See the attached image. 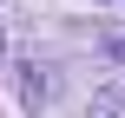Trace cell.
<instances>
[{
    "mask_svg": "<svg viewBox=\"0 0 125 118\" xmlns=\"http://www.w3.org/2000/svg\"><path fill=\"white\" fill-rule=\"evenodd\" d=\"M105 53H112V59L125 66V26H119V33H105Z\"/></svg>",
    "mask_w": 125,
    "mask_h": 118,
    "instance_id": "6da1fadb",
    "label": "cell"
},
{
    "mask_svg": "<svg viewBox=\"0 0 125 118\" xmlns=\"http://www.w3.org/2000/svg\"><path fill=\"white\" fill-rule=\"evenodd\" d=\"M92 118H125V105H119V99H99V105H92Z\"/></svg>",
    "mask_w": 125,
    "mask_h": 118,
    "instance_id": "7a4b0ae2",
    "label": "cell"
}]
</instances>
